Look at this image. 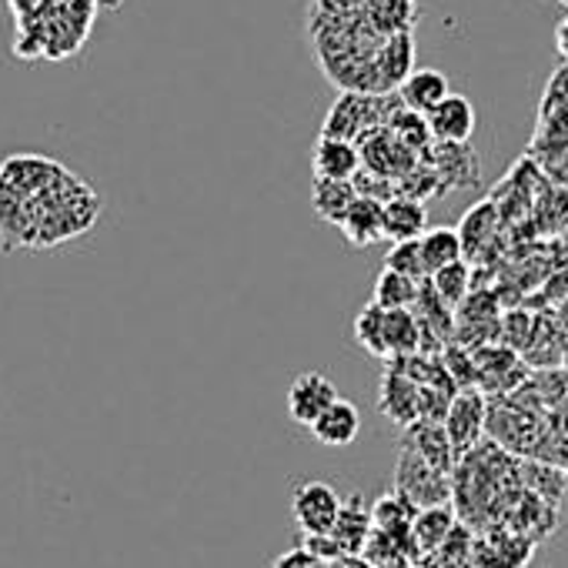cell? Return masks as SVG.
Wrapping results in <instances>:
<instances>
[{
  "mask_svg": "<svg viewBox=\"0 0 568 568\" xmlns=\"http://www.w3.org/2000/svg\"><path fill=\"white\" fill-rule=\"evenodd\" d=\"M452 531H455L452 505H435V508H418V515L412 518L408 538H412L415 551H438Z\"/></svg>",
  "mask_w": 568,
  "mask_h": 568,
  "instance_id": "17",
  "label": "cell"
},
{
  "mask_svg": "<svg viewBox=\"0 0 568 568\" xmlns=\"http://www.w3.org/2000/svg\"><path fill=\"white\" fill-rule=\"evenodd\" d=\"M308 18L392 38L412 34L415 0H312Z\"/></svg>",
  "mask_w": 568,
  "mask_h": 568,
  "instance_id": "2",
  "label": "cell"
},
{
  "mask_svg": "<svg viewBox=\"0 0 568 568\" xmlns=\"http://www.w3.org/2000/svg\"><path fill=\"white\" fill-rule=\"evenodd\" d=\"M428 231V207L422 201L395 194L392 201L382 204V237L392 244L402 241H418Z\"/></svg>",
  "mask_w": 568,
  "mask_h": 568,
  "instance_id": "10",
  "label": "cell"
},
{
  "mask_svg": "<svg viewBox=\"0 0 568 568\" xmlns=\"http://www.w3.org/2000/svg\"><path fill=\"white\" fill-rule=\"evenodd\" d=\"M555 48H558V54L568 61V18H561L558 28H555Z\"/></svg>",
  "mask_w": 568,
  "mask_h": 568,
  "instance_id": "28",
  "label": "cell"
},
{
  "mask_svg": "<svg viewBox=\"0 0 568 568\" xmlns=\"http://www.w3.org/2000/svg\"><path fill=\"white\" fill-rule=\"evenodd\" d=\"M385 271L405 274V277H412V281H425V264H422V247H418V241L392 244L388 254H385Z\"/></svg>",
  "mask_w": 568,
  "mask_h": 568,
  "instance_id": "26",
  "label": "cell"
},
{
  "mask_svg": "<svg viewBox=\"0 0 568 568\" xmlns=\"http://www.w3.org/2000/svg\"><path fill=\"white\" fill-rule=\"evenodd\" d=\"M395 491L405 495L415 508H435V505H448L452 481L448 475H438L435 468H428L412 448H402L398 465H395Z\"/></svg>",
  "mask_w": 568,
  "mask_h": 568,
  "instance_id": "4",
  "label": "cell"
},
{
  "mask_svg": "<svg viewBox=\"0 0 568 568\" xmlns=\"http://www.w3.org/2000/svg\"><path fill=\"white\" fill-rule=\"evenodd\" d=\"M405 448H412L428 468H435L438 475H452V468H455V452H452V445H448V435H445V428L442 425H432V422H415L412 428H408V442H405Z\"/></svg>",
  "mask_w": 568,
  "mask_h": 568,
  "instance_id": "15",
  "label": "cell"
},
{
  "mask_svg": "<svg viewBox=\"0 0 568 568\" xmlns=\"http://www.w3.org/2000/svg\"><path fill=\"white\" fill-rule=\"evenodd\" d=\"M395 94H398V101H402L405 111L425 118L432 108H438V104L452 94V88H448V78H445L442 71H435V68H415V71L402 81V88H398Z\"/></svg>",
  "mask_w": 568,
  "mask_h": 568,
  "instance_id": "11",
  "label": "cell"
},
{
  "mask_svg": "<svg viewBox=\"0 0 568 568\" xmlns=\"http://www.w3.org/2000/svg\"><path fill=\"white\" fill-rule=\"evenodd\" d=\"M271 568H315V558L305 548H288L271 561Z\"/></svg>",
  "mask_w": 568,
  "mask_h": 568,
  "instance_id": "27",
  "label": "cell"
},
{
  "mask_svg": "<svg viewBox=\"0 0 568 568\" xmlns=\"http://www.w3.org/2000/svg\"><path fill=\"white\" fill-rule=\"evenodd\" d=\"M561 375L568 378V345H565V355H561Z\"/></svg>",
  "mask_w": 568,
  "mask_h": 568,
  "instance_id": "31",
  "label": "cell"
},
{
  "mask_svg": "<svg viewBox=\"0 0 568 568\" xmlns=\"http://www.w3.org/2000/svg\"><path fill=\"white\" fill-rule=\"evenodd\" d=\"M312 435H315V442H322L328 448L352 445L362 435V412H358V405L348 402V398H338L335 405H328L318 415V422L312 425Z\"/></svg>",
  "mask_w": 568,
  "mask_h": 568,
  "instance_id": "13",
  "label": "cell"
},
{
  "mask_svg": "<svg viewBox=\"0 0 568 568\" xmlns=\"http://www.w3.org/2000/svg\"><path fill=\"white\" fill-rule=\"evenodd\" d=\"M485 415H488V402L478 388H468V392H458L445 412V435H448V445L455 452V458H462L465 452H471L485 432Z\"/></svg>",
  "mask_w": 568,
  "mask_h": 568,
  "instance_id": "5",
  "label": "cell"
},
{
  "mask_svg": "<svg viewBox=\"0 0 568 568\" xmlns=\"http://www.w3.org/2000/svg\"><path fill=\"white\" fill-rule=\"evenodd\" d=\"M94 8H98V11H118V8H121V0H94Z\"/></svg>",
  "mask_w": 568,
  "mask_h": 568,
  "instance_id": "29",
  "label": "cell"
},
{
  "mask_svg": "<svg viewBox=\"0 0 568 568\" xmlns=\"http://www.w3.org/2000/svg\"><path fill=\"white\" fill-rule=\"evenodd\" d=\"M355 197H358V191L352 181H318L315 178V184H312V207L328 224H342V217L348 214Z\"/></svg>",
  "mask_w": 568,
  "mask_h": 568,
  "instance_id": "20",
  "label": "cell"
},
{
  "mask_svg": "<svg viewBox=\"0 0 568 568\" xmlns=\"http://www.w3.org/2000/svg\"><path fill=\"white\" fill-rule=\"evenodd\" d=\"M312 171L318 181H352L362 171V154L352 141L318 138L312 151Z\"/></svg>",
  "mask_w": 568,
  "mask_h": 568,
  "instance_id": "12",
  "label": "cell"
},
{
  "mask_svg": "<svg viewBox=\"0 0 568 568\" xmlns=\"http://www.w3.org/2000/svg\"><path fill=\"white\" fill-rule=\"evenodd\" d=\"M475 108L465 94H448L438 108L425 114L432 144H468L475 134Z\"/></svg>",
  "mask_w": 568,
  "mask_h": 568,
  "instance_id": "8",
  "label": "cell"
},
{
  "mask_svg": "<svg viewBox=\"0 0 568 568\" xmlns=\"http://www.w3.org/2000/svg\"><path fill=\"white\" fill-rule=\"evenodd\" d=\"M385 352L388 358H412L422 352V325L412 312H385Z\"/></svg>",
  "mask_w": 568,
  "mask_h": 568,
  "instance_id": "21",
  "label": "cell"
},
{
  "mask_svg": "<svg viewBox=\"0 0 568 568\" xmlns=\"http://www.w3.org/2000/svg\"><path fill=\"white\" fill-rule=\"evenodd\" d=\"M338 398H342V395H338V388H335V382H332L328 375H322V372H305V375H298V378L292 382V388H288V415H292L295 425L312 428V425L318 422V415H322L328 405H335Z\"/></svg>",
  "mask_w": 568,
  "mask_h": 568,
  "instance_id": "7",
  "label": "cell"
},
{
  "mask_svg": "<svg viewBox=\"0 0 568 568\" xmlns=\"http://www.w3.org/2000/svg\"><path fill=\"white\" fill-rule=\"evenodd\" d=\"M395 98L385 94V98H372V94H342L325 124H322V138H335V141H352L358 144L368 131H378L385 128V118L392 111Z\"/></svg>",
  "mask_w": 568,
  "mask_h": 568,
  "instance_id": "3",
  "label": "cell"
},
{
  "mask_svg": "<svg viewBox=\"0 0 568 568\" xmlns=\"http://www.w3.org/2000/svg\"><path fill=\"white\" fill-rule=\"evenodd\" d=\"M418 284H422V281H412V277H405V274L382 271L378 281H375L372 305H378L382 312H412V305H415V298H418Z\"/></svg>",
  "mask_w": 568,
  "mask_h": 568,
  "instance_id": "23",
  "label": "cell"
},
{
  "mask_svg": "<svg viewBox=\"0 0 568 568\" xmlns=\"http://www.w3.org/2000/svg\"><path fill=\"white\" fill-rule=\"evenodd\" d=\"M315 568H345L342 561H315Z\"/></svg>",
  "mask_w": 568,
  "mask_h": 568,
  "instance_id": "30",
  "label": "cell"
},
{
  "mask_svg": "<svg viewBox=\"0 0 568 568\" xmlns=\"http://www.w3.org/2000/svg\"><path fill=\"white\" fill-rule=\"evenodd\" d=\"M355 342L372 358H388L385 352V312L378 305H365L355 318Z\"/></svg>",
  "mask_w": 568,
  "mask_h": 568,
  "instance_id": "25",
  "label": "cell"
},
{
  "mask_svg": "<svg viewBox=\"0 0 568 568\" xmlns=\"http://www.w3.org/2000/svg\"><path fill=\"white\" fill-rule=\"evenodd\" d=\"M428 284H432L435 298H438L448 312H455V308H462V305L468 302V295H471V264L462 257V261H455V264L435 271V274L428 277Z\"/></svg>",
  "mask_w": 568,
  "mask_h": 568,
  "instance_id": "19",
  "label": "cell"
},
{
  "mask_svg": "<svg viewBox=\"0 0 568 568\" xmlns=\"http://www.w3.org/2000/svg\"><path fill=\"white\" fill-rule=\"evenodd\" d=\"M418 395H422V388L408 378V375H402L395 365L385 372V378H382V392H378V408H382V415L388 418V422H395L398 428H412L415 422H418Z\"/></svg>",
  "mask_w": 568,
  "mask_h": 568,
  "instance_id": "9",
  "label": "cell"
},
{
  "mask_svg": "<svg viewBox=\"0 0 568 568\" xmlns=\"http://www.w3.org/2000/svg\"><path fill=\"white\" fill-rule=\"evenodd\" d=\"M372 528H375L372 525V508L365 505L362 495H352V498H342V511H338V518H335L328 535L342 545L345 555H358L368 545Z\"/></svg>",
  "mask_w": 568,
  "mask_h": 568,
  "instance_id": "14",
  "label": "cell"
},
{
  "mask_svg": "<svg viewBox=\"0 0 568 568\" xmlns=\"http://www.w3.org/2000/svg\"><path fill=\"white\" fill-rule=\"evenodd\" d=\"M565 402H568V398H565Z\"/></svg>",
  "mask_w": 568,
  "mask_h": 568,
  "instance_id": "32",
  "label": "cell"
},
{
  "mask_svg": "<svg viewBox=\"0 0 568 568\" xmlns=\"http://www.w3.org/2000/svg\"><path fill=\"white\" fill-rule=\"evenodd\" d=\"M415 515H418V508H415L405 495H398V491H388V495H382V498L372 505V525H375L382 535H392V538H405Z\"/></svg>",
  "mask_w": 568,
  "mask_h": 568,
  "instance_id": "22",
  "label": "cell"
},
{
  "mask_svg": "<svg viewBox=\"0 0 568 568\" xmlns=\"http://www.w3.org/2000/svg\"><path fill=\"white\" fill-rule=\"evenodd\" d=\"M418 247H422V264H425V277H432L435 271L462 261V241H458V231L455 227H428L422 237H418Z\"/></svg>",
  "mask_w": 568,
  "mask_h": 568,
  "instance_id": "18",
  "label": "cell"
},
{
  "mask_svg": "<svg viewBox=\"0 0 568 568\" xmlns=\"http://www.w3.org/2000/svg\"><path fill=\"white\" fill-rule=\"evenodd\" d=\"M338 227L352 247H368V244L382 241V201L358 194Z\"/></svg>",
  "mask_w": 568,
  "mask_h": 568,
  "instance_id": "16",
  "label": "cell"
},
{
  "mask_svg": "<svg viewBox=\"0 0 568 568\" xmlns=\"http://www.w3.org/2000/svg\"><path fill=\"white\" fill-rule=\"evenodd\" d=\"M14 14V54L24 61H64L84 48L94 28V0H8Z\"/></svg>",
  "mask_w": 568,
  "mask_h": 568,
  "instance_id": "1",
  "label": "cell"
},
{
  "mask_svg": "<svg viewBox=\"0 0 568 568\" xmlns=\"http://www.w3.org/2000/svg\"><path fill=\"white\" fill-rule=\"evenodd\" d=\"M342 511V495L328 481H305L292 495V515L305 535H328Z\"/></svg>",
  "mask_w": 568,
  "mask_h": 568,
  "instance_id": "6",
  "label": "cell"
},
{
  "mask_svg": "<svg viewBox=\"0 0 568 568\" xmlns=\"http://www.w3.org/2000/svg\"><path fill=\"white\" fill-rule=\"evenodd\" d=\"M495 227H498V207H495L491 201L475 204V207L462 217V224L455 227V231H458V241H462V254L481 251V247L491 241Z\"/></svg>",
  "mask_w": 568,
  "mask_h": 568,
  "instance_id": "24",
  "label": "cell"
}]
</instances>
